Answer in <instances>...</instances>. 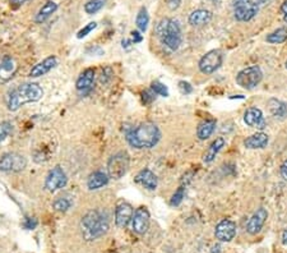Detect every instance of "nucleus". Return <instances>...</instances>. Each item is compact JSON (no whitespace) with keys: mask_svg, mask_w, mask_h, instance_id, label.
<instances>
[{"mask_svg":"<svg viewBox=\"0 0 287 253\" xmlns=\"http://www.w3.org/2000/svg\"><path fill=\"white\" fill-rule=\"evenodd\" d=\"M44 96V90L37 83H23L7 95V106L11 112H16L25 104L36 103Z\"/></svg>","mask_w":287,"mask_h":253,"instance_id":"f257e3e1","label":"nucleus"},{"mask_svg":"<svg viewBox=\"0 0 287 253\" xmlns=\"http://www.w3.org/2000/svg\"><path fill=\"white\" fill-rule=\"evenodd\" d=\"M160 138V129L155 123L151 122L142 123L127 134V141L129 142V145L139 150L153 147L157 145Z\"/></svg>","mask_w":287,"mask_h":253,"instance_id":"f03ea898","label":"nucleus"},{"mask_svg":"<svg viewBox=\"0 0 287 253\" xmlns=\"http://www.w3.org/2000/svg\"><path fill=\"white\" fill-rule=\"evenodd\" d=\"M80 230L86 240H94L109 230V219L101 211L87 212L80 221Z\"/></svg>","mask_w":287,"mask_h":253,"instance_id":"7ed1b4c3","label":"nucleus"},{"mask_svg":"<svg viewBox=\"0 0 287 253\" xmlns=\"http://www.w3.org/2000/svg\"><path fill=\"white\" fill-rule=\"evenodd\" d=\"M156 32L162 44L167 46L170 50H177L181 45V28L177 21L170 20V18L160 21L156 27Z\"/></svg>","mask_w":287,"mask_h":253,"instance_id":"20e7f679","label":"nucleus"},{"mask_svg":"<svg viewBox=\"0 0 287 253\" xmlns=\"http://www.w3.org/2000/svg\"><path fill=\"white\" fill-rule=\"evenodd\" d=\"M263 78V73L258 65H251L240 70L236 75V83L245 90H253L260 83Z\"/></svg>","mask_w":287,"mask_h":253,"instance_id":"39448f33","label":"nucleus"},{"mask_svg":"<svg viewBox=\"0 0 287 253\" xmlns=\"http://www.w3.org/2000/svg\"><path fill=\"white\" fill-rule=\"evenodd\" d=\"M129 167V155L124 151L115 153L110 157L108 164V174L113 179H120L125 176Z\"/></svg>","mask_w":287,"mask_h":253,"instance_id":"423d86ee","label":"nucleus"},{"mask_svg":"<svg viewBox=\"0 0 287 253\" xmlns=\"http://www.w3.org/2000/svg\"><path fill=\"white\" fill-rule=\"evenodd\" d=\"M27 165L25 156L16 152H9L0 157V170L2 172H22Z\"/></svg>","mask_w":287,"mask_h":253,"instance_id":"0eeeda50","label":"nucleus"},{"mask_svg":"<svg viewBox=\"0 0 287 253\" xmlns=\"http://www.w3.org/2000/svg\"><path fill=\"white\" fill-rule=\"evenodd\" d=\"M222 65V53L220 50H211L199 60V70L203 74H212Z\"/></svg>","mask_w":287,"mask_h":253,"instance_id":"6e6552de","label":"nucleus"},{"mask_svg":"<svg viewBox=\"0 0 287 253\" xmlns=\"http://www.w3.org/2000/svg\"><path fill=\"white\" fill-rule=\"evenodd\" d=\"M258 12H259V7L241 2V0H234V16L239 22H248L253 20Z\"/></svg>","mask_w":287,"mask_h":253,"instance_id":"1a4fd4ad","label":"nucleus"},{"mask_svg":"<svg viewBox=\"0 0 287 253\" xmlns=\"http://www.w3.org/2000/svg\"><path fill=\"white\" fill-rule=\"evenodd\" d=\"M66 182H68V178H66V174L64 173V170L60 166H55L53 170H50L49 174H47L45 187L47 188V191L54 192L56 189L65 187Z\"/></svg>","mask_w":287,"mask_h":253,"instance_id":"9d476101","label":"nucleus"},{"mask_svg":"<svg viewBox=\"0 0 287 253\" xmlns=\"http://www.w3.org/2000/svg\"><path fill=\"white\" fill-rule=\"evenodd\" d=\"M18 70V63L11 55L0 58V83H7Z\"/></svg>","mask_w":287,"mask_h":253,"instance_id":"9b49d317","label":"nucleus"},{"mask_svg":"<svg viewBox=\"0 0 287 253\" xmlns=\"http://www.w3.org/2000/svg\"><path fill=\"white\" fill-rule=\"evenodd\" d=\"M215 235L220 242H231L236 235V224L232 220H222L216 226Z\"/></svg>","mask_w":287,"mask_h":253,"instance_id":"f8f14e48","label":"nucleus"},{"mask_svg":"<svg viewBox=\"0 0 287 253\" xmlns=\"http://www.w3.org/2000/svg\"><path fill=\"white\" fill-rule=\"evenodd\" d=\"M132 228L139 235L147 233L149 228V212L146 207H139L136 210L132 219Z\"/></svg>","mask_w":287,"mask_h":253,"instance_id":"ddd939ff","label":"nucleus"},{"mask_svg":"<svg viewBox=\"0 0 287 253\" xmlns=\"http://www.w3.org/2000/svg\"><path fill=\"white\" fill-rule=\"evenodd\" d=\"M268 217V211L264 207H260L257 211L253 214V216L249 219L248 224H246V231L251 235H255V234L259 233L262 230L263 225L265 224V220Z\"/></svg>","mask_w":287,"mask_h":253,"instance_id":"4468645a","label":"nucleus"},{"mask_svg":"<svg viewBox=\"0 0 287 253\" xmlns=\"http://www.w3.org/2000/svg\"><path fill=\"white\" fill-rule=\"evenodd\" d=\"M244 122L251 128L263 129L265 127V119L263 113L258 108H249L244 114Z\"/></svg>","mask_w":287,"mask_h":253,"instance_id":"2eb2a0df","label":"nucleus"},{"mask_svg":"<svg viewBox=\"0 0 287 253\" xmlns=\"http://www.w3.org/2000/svg\"><path fill=\"white\" fill-rule=\"evenodd\" d=\"M133 215H134V211H133L132 205H129L127 202L120 203L119 206L116 207L115 211L116 225L119 226V228H125L129 224L130 220L133 219Z\"/></svg>","mask_w":287,"mask_h":253,"instance_id":"dca6fc26","label":"nucleus"},{"mask_svg":"<svg viewBox=\"0 0 287 253\" xmlns=\"http://www.w3.org/2000/svg\"><path fill=\"white\" fill-rule=\"evenodd\" d=\"M56 64H58V59H56V56L54 55L49 56V58L44 59L42 61L37 63V64L31 69L30 77H35V78L41 77V75L49 73Z\"/></svg>","mask_w":287,"mask_h":253,"instance_id":"f3484780","label":"nucleus"},{"mask_svg":"<svg viewBox=\"0 0 287 253\" xmlns=\"http://www.w3.org/2000/svg\"><path fill=\"white\" fill-rule=\"evenodd\" d=\"M136 182L143 186L144 188L149 189V191H155L157 188V177L155 173H152L149 169H143L138 173V176L136 177Z\"/></svg>","mask_w":287,"mask_h":253,"instance_id":"a211bd4d","label":"nucleus"},{"mask_svg":"<svg viewBox=\"0 0 287 253\" xmlns=\"http://www.w3.org/2000/svg\"><path fill=\"white\" fill-rule=\"evenodd\" d=\"M211 20H212V13L206 9H197V11L192 12L188 18L189 25L194 26V27L207 25L211 22Z\"/></svg>","mask_w":287,"mask_h":253,"instance_id":"6ab92c4d","label":"nucleus"},{"mask_svg":"<svg viewBox=\"0 0 287 253\" xmlns=\"http://www.w3.org/2000/svg\"><path fill=\"white\" fill-rule=\"evenodd\" d=\"M269 138L265 133L263 132H258L255 134H251L248 138L244 141V146L246 148H250V150H257V148H264L267 147Z\"/></svg>","mask_w":287,"mask_h":253,"instance_id":"aec40b11","label":"nucleus"},{"mask_svg":"<svg viewBox=\"0 0 287 253\" xmlns=\"http://www.w3.org/2000/svg\"><path fill=\"white\" fill-rule=\"evenodd\" d=\"M94 82V70L92 68L86 69L77 79V90L80 92H87L92 89Z\"/></svg>","mask_w":287,"mask_h":253,"instance_id":"412c9836","label":"nucleus"},{"mask_svg":"<svg viewBox=\"0 0 287 253\" xmlns=\"http://www.w3.org/2000/svg\"><path fill=\"white\" fill-rule=\"evenodd\" d=\"M109 174H106V173L104 172H94L93 174H91L88 178V181H87V187H88V189H91V191H96V189H100L103 188L104 186H106V184L109 183Z\"/></svg>","mask_w":287,"mask_h":253,"instance_id":"4be33fe9","label":"nucleus"},{"mask_svg":"<svg viewBox=\"0 0 287 253\" xmlns=\"http://www.w3.org/2000/svg\"><path fill=\"white\" fill-rule=\"evenodd\" d=\"M225 143H226V142H225V139L222 138V137H218V138H216L215 141L211 143L210 147L207 148V151L205 152V155H203V161L205 162L213 161L216 156H217V153L222 150V147L225 146Z\"/></svg>","mask_w":287,"mask_h":253,"instance_id":"5701e85b","label":"nucleus"},{"mask_svg":"<svg viewBox=\"0 0 287 253\" xmlns=\"http://www.w3.org/2000/svg\"><path fill=\"white\" fill-rule=\"evenodd\" d=\"M216 129V120H205L198 125L197 128V136L201 141H205V139L210 138L212 136V133Z\"/></svg>","mask_w":287,"mask_h":253,"instance_id":"b1692460","label":"nucleus"},{"mask_svg":"<svg viewBox=\"0 0 287 253\" xmlns=\"http://www.w3.org/2000/svg\"><path fill=\"white\" fill-rule=\"evenodd\" d=\"M268 106H269V110H271L272 114L276 118H284L287 115V105L282 101L271 99L268 101Z\"/></svg>","mask_w":287,"mask_h":253,"instance_id":"393cba45","label":"nucleus"},{"mask_svg":"<svg viewBox=\"0 0 287 253\" xmlns=\"http://www.w3.org/2000/svg\"><path fill=\"white\" fill-rule=\"evenodd\" d=\"M58 9V4L54 3V2H49L45 6H42V8L40 9L39 13L36 16V22L37 23H42L47 20V18L54 13V12Z\"/></svg>","mask_w":287,"mask_h":253,"instance_id":"a878e982","label":"nucleus"},{"mask_svg":"<svg viewBox=\"0 0 287 253\" xmlns=\"http://www.w3.org/2000/svg\"><path fill=\"white\" fill-rule=\"evenodd\" d=\"M287 40V27L277 28L272 34L267 36V42L269 44H282Z\"/></svg>","mask_w":287,"mask_h":253,"instance_id":"bb28decb","label":"nucleus"},{"mask_svg":"<svg viewBox=\"0 0 287 253\" xmlns=\"http://www.w3.org/2000/svg\"><path fill=\"white\" fill-rule=\"evenodd\" d=\"M148 23H149L148 12H147V9L144 8V7H142V8L139 9L138 14H137L136 25L141 32H146L147 27H148Z\"/></svg>","mask_w":287,"mask_h":253,"instance_id":"cd10ccee","label":"nucleus"},{"mask_svg":"<svg viewBox=\"0 0 287 253\" xmlns=\"http://www.w3.org/2000/svg\"><path fill=\"white\" fill-rule=\"evenodd\" d=\"M72 206V200L68 197H58L53 203V207L59 212H65Z\"/></svg>","mask_w":287,"mask_h":253,"instance_id":"c85d7f7f","label":"nucleus"},{"mask_svg":"<svg viewBox=\"0 0 287 253\" xmlns=\"http://www.w3.org/2000/svg\"><path fill=\"white\" fill-rule=\"evenodd\" d=\"M104 3H105L104 0H89V2H87L86 6H84V11L88 14H94L103 9Z\"/></svg>","mask_w":287,"mask_h":253,"instance_id":"c756f323","label":"nucleus"},{"mask_svg":"<svg viewBox=\"0 0 287 253\" xmlns=\"http://www.w3.org/2000/svg\"><path fill=\"white\" fill-rule=\"evenodd\" d=\"M151 89L156 95H160V96H163V98H167L168 96L167 87H166L163 83H161V82H157V81L152 82Z\"/></svg>","mask_w":287,"mask_h":253,"instance_id":"7c9ffc66","label":"nucleus"},{"mask_svg":"<svg viewBox=\"0 0 287 253\" xmlns=\"http://www.w3.org/2000/svg\"><path fill=\"white\" fill-rule=\"evenodd\" d=\"M184 196H185V188L184 187H179L176 192H175L171 197V202H170L171 203V206H179L180 203H181L182 198H184Z\"/></svg>","mask_w":287,"mask_h":253,"instance_id":"2f4dec72","label":"nucleus"},{"mask_svg":"<svg viewBox=\"0 0 287 253\" xmlns=\"http://www.w3.org/2000/svg\"><path fill=\"white\" fill-rule=\"evenodd\" d=\"M12 124L9 122L0 123V142H3L4 139L8 138L9 134L12 133Z\"/></svg>","mask_w":287,"mask_h":253,"instance_id":"473e14b6","label":"nucleus"},{"mask_svg":"<svg viewBox=\"0 0 287 253\" xmlns=\"http://www.w3.org/2000/svg\"><path fill=\"white\" fill-rule=\"evenodd\" d=\"M96 27H97V23H96V22L88 23V25H87L86 27H83L82 30H80L79 32H78L77 37H78V39H83V37H86L87 35L91 34L92 31H93Z\"/></svg>","mask_w":287,"mask_h":253,"instance_id":"72a5a7b5","label":"nucleus"},{"mask_svg":"<svg viewBox=\"0 0 287 253\" xmlns=\"http://www.w3.org/2000/svg\"><path fill=\"white\" fill-rule=\"evenodd\" d=\"M179 89H180V91L185 95L192 94V91H193V87H192L188 82H184V81L179 82Z\"/></svg>","mask_w":287,"mask_h":253,"instance_id":"f704fd0d","label":"nucleus"},{"mask_svg":"<svg viewBox=\"0 0 287 253\" xmlns=\"http://www.w3.org/2000/svg\"><path fill=\"white\" fill-rule=\"evenodd\" d=\"M37 226V220L33 219V217H28L26 219V223H25V228L31 230V229H35Z\"/></svg>","mask_w":287,"mask_h":253,"instance_id":"c9c22d12","label":"nucleus"},{"mask_svg":"<svg viewBox=\"0 0 287 253\" xmlns=\"http://www.w3.org/2000/svg\"><path fill=\"white\" fill-rule=\"evenodd\" d=\"M167 2V7L170 11H175V9H177L180 7V4H181V0H166Z\"/></svg>","mask_w":287,"mask_h":253,"instance_id":"e433bc0d","label":"nucleus"},{"mask_svg":"<svg viewBox=\"0 0 287 253\" xmlns=\"http://www.w3.org/2000/svg\"><path fill=\"white\" fill-rule=\"evenodd\" d=\"M279 173H281V177L287 181V160H284L283 164L281 165V169H279Z\"/></svg>","mask_w":287,"mask_h":253,"instance_id":"4c0bfd02","label":"nucleus"},{"mask_svg":"<svg viewBox=\"0 0 287 253\" xmlns=\"http://www.w3.org/2000/svg\"><path fill=\"white\" fill-rule=\"evenodd\" d=\"M132 35H133V42H134V44H137V42H141L142 40H143V37H142V35L139 34L138 31H133Z\"/></svg>","mask_w":287,"mask_h":253,"instance_id":"58836bf2","label":"nucleus"},{"mask_svg":"<svg viewBox=\"0 0 287 253\" xmlns=\"http://www.w3.org/2000/svg\"><path fill=\"white\" fill-rule=\"evenodd\" d=\"M25 3H26V0H11V4H13L14 7H20Z\"/></svg>","mask_w":287,"mask_h":253,"instance_id":"ea45409f","label":"nucleus"},{"mask_svg":"<svg viewBox=\"0 0 287 253\" xmlns=\"http://www.w3.org/2000/svg\"><path fill=\"white\" fill-rule=\"evenodd\" d=\"M281 12L284 14V16H286V14H287V0H284L283 3H282V6H281Z\"/></svg>","mask_w":287,"mask_h":253,"instance_id":"a19ab883","label":"nucleus"},{"mask_svg":"<svg viewBox=\"0 0 287 253\" xmlns=\"http://www.w3.org/2000/svg\"><path fill=\"white\" fill-rule=\"evenodd\" d=\"M282 243H284V244L287 243V229L283 231V234H282Z\"/></svg>","mask_w":287,"mask_h":253,"instance_id":"79ce46f5","label":"nucleus"},{"mask_svg":"<svg viewBox=\"0 0 287 253\" xmlns=\"http://www.w3.org/2000/svg\"><path fill=\"white\" fill-rule=\"evenodd\" d=\"M283 21H284V22L287 23V14H286V16H284V17H283Z\"/></svg>","mask_w":287,"mask_h":253,"instance_id":"37998d69","label":"nucleus"},{"mask_svg":"<svg viewBox=\"0 0 287 253\" xmlns=\"http://www.w3.org/2000/svg\"><path fill=\"white\" fill-rule=\"evenodd\" d=\"M286 68H287V60H286Z\"/></svg>","mask_w":287,"mask_h":253,"instance_id":"c03bdc74","label":"nucleus"}]
</instances>
